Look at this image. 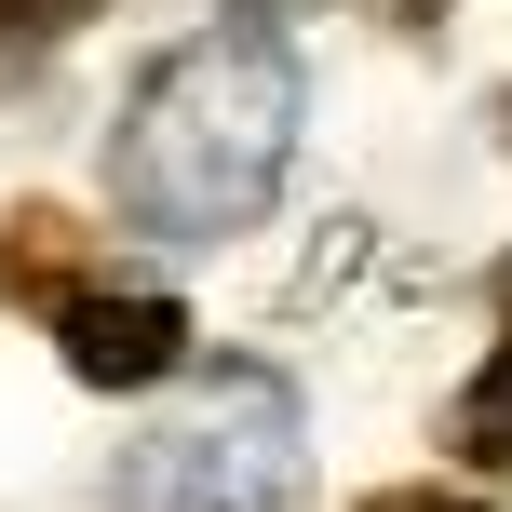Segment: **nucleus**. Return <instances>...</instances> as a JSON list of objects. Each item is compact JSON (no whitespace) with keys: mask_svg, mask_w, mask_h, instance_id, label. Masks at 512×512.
I'll list each match as a JSON object with an SVG mask.
<instances>
[{"mask_svg":"<svg viewBox=\"0 0 512 512\" xmlns=\"http://www.w3.org/2000/svg\"><path fill=\"white\" fill-rule=\"evenodd\" d=\"M445 445H459L472 472H512V337L459 378V405H445Z\"/></svg>","mask_w":512,"mask_h":512,"instance_id":"nucleus-5","label":"nucleus"},{"mask_svg":"<svg viewBox=\"0 0 512 512\" xmlns=\"http://www.w3.org/2000/svg\"><path fill=\"white\" fill-rule=\"evenodd\" d=\"M81 270H95V256H81V216H14V230H0V297L14 310H54Z\"/></svg>","mask_w":512,"mask_h":512,"instance_id":"nucleus-4","label":"nucleus"},{"mask_svg":"<svg viewBox=\"0 0 512 512\" xmlns=\"http://www.w3.org/2000/svg\"><path fill=\"white\" fill-rule=\"evenodd\" d=\"M283 486H297V418L270 391H230L122 459V512H283Z\"/></svg>","mask_w":512,"mask_h":512,"instance_id":"nucleus-2","label":"nucleus"},{"mask_svg":"<svg viewBox=\"0 0 512 512\" xmlns=\"http://www.w3.org/2000/svg\"><path fill=\"white\" fill-rule=\"evenodd\" d=\"M418 14H445V0H391V27H418Z\"/></svg>","mask_w":512,"mask_h":512,"instance_id":"nucleus-8","label":"nucleus"},{"mask_svg":"<svg viewBox=\"0 0 512 512\" xmlns=\"http://www.w3.org/2000/svg\"><path fill=\"white\" fill-rule=\"evenodd\" d=\"M364 512H486V499H472V486H378Z\"/></svg>","mask_w":512,"mask_h":512,"instance_id":"nucleus-6","label":"nucleus"},{"mask_svg":"<svg viewBox=\"0 0 512 512\" xmlns=\"http://www.w3.org/2000/svg\"><path fill=\"white\" fill-rule=\"evenodd\" d=\"M81 14H108V0H27V41H68Z\"/></svg>","mask_w":512,"mask_h":512,"instance_id":"nucleus-7","label":"nucleus"},{"mask_svg":"<svg viewBox=\"0 0 512 512\" xmlns=\"http://www.w3.org/2000/svg\"><path fill=\"white\" fill-rule=\"evenodd\" d=\"M297 122H310V81H297V41H283L270 14H230L203 27V41H176L149 81H135V108L108 122V216L149 243H230L270 216L283 162H297Z\"/></svg>","mask_w":512,"mask_h":512,"instance_id":"nucleus-1","label":"nucleus"},{"mask_svg":"<svg viewBox=\"0 0 512 512\" xmlns=\"http://www.w3.org/2000/svg\"><path fill=\"white\" fill-rule=\"evenodd\" d=\"M54 351H68L81 391H162L189 364V297L149 270H81L54 297Z\"/></svg>","mask_w":512,"mask_h":512,"instance_id":"nucleus-3","label":"nucleus"}]
</instances>
